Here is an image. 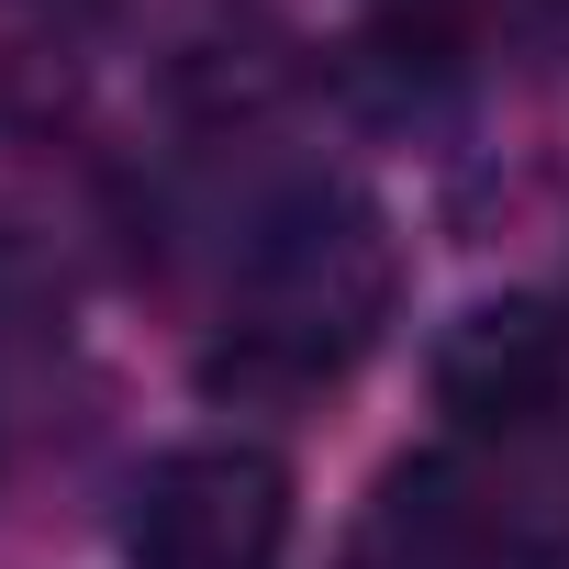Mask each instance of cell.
<instances>
[{"label":"cell","instance_id":"cell-3","mask_svg":"<svg viewBox=\"0 0 569 569\" xmlns=\"http://www.w3.org/2000/svg\"><path fill=\"white\" fill-rule=\"evenodd\" d=\"M569 391V325L547 302H480L436 347V402L458 436H525Z\"/></svg>","mask_w":569,"mask_h":569},{"label":"cell","instance_id":"cell-1","mask_svg":"<svg viewBox=\"0 0 569 569\" xmlns=\"http://www.w3.org/2000/svg\"><path fill=\"white\" fill-rule=\"evenodd\" d=\"M391 279H402V257H391L380 212L347 201V190H313L302 212H279L257 234L223 369H246V380H325V369H347L380 336V313H391Z\"/></svg>","mask_w":569,"mask_h":569},{"label":"cell","instance_id":"cell-2","mask_svg":"<svg viewBox=\"0 0 569 569\" xmlns=\"http://www.w3.org/2000/svg\"><path fill=\"white\" fill-rule=\"evenodd\" d=\"M291 547V469L268 447H179L146 469L123 558L134 569H279Z\"/></svg>","mask_w":569,"mask_h":569}]
</instances>
